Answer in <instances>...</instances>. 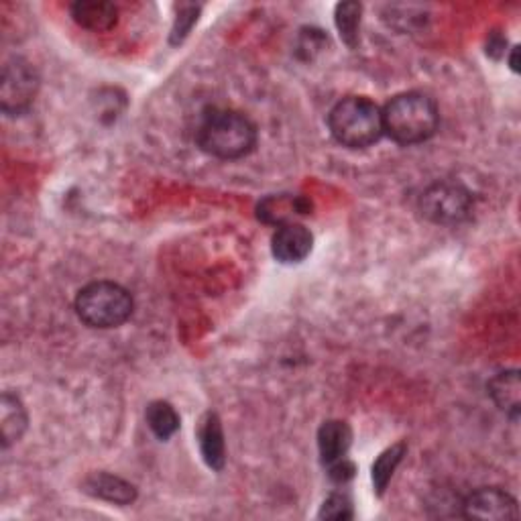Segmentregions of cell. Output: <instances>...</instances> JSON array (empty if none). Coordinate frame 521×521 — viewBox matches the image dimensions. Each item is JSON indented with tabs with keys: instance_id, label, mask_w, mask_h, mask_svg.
Segmentation results:
<instances>
[{
	"instance_id": "cell-7",
	"label": "cell",
	"mask_w": 521,
	"mask_h": 521,
	"mask_svg": "<svg viewBox=\"0 0 521 521\" xmlns=\"http://www.w3.org/2000/svg\"><path fill=\"white\" fill-rule=\"evenodd\" d=\"M462 517L467 519H483V521H509L519 517L517 501L497 489V487H483L473 491L460 505Z\"/></svg>"
},
{
	"instance_id": "cell-20",
	"label": "cell",
	"mask_w": 521,
	"mask_h": 521,
	"mask_svg": "<svg viewBox=\"0 0 521 521\" xmlns=\"http://www.w3.org/2000/svg\"><path fill=\"white\" fill-rule=\"evenodd\" d=\"M198 15H200V7H194V5H186L180 9L178 17H176V23H173V29H171V43L178 45L182 43L188 33L192 31L194 23L198 21Z\"/></svg>"
},
{
	"instance_id": "cell-8",
	"label": "cell",
	"mask_w": 521,
	"mask_h": 521,
	"mask_svg": "<svg viewBox=\"0 0 521 521\" xmlns=\"http://www.w3.org/2000/svg\"><path fill=\"white\" fill-rule=\"evenodd\" d=\"M310 214H312V202L296 194H273L263 198L257 206L259 220L277 228L285 224H294L300 218H306Z\"/></svg>"
},
{
	"instance_id": "cell-9",
	"label": "cell",
	"mask_w": 521,
	"mask_h": 521,
	"mask_svg": "<svg viewBox=\"0 0 521 521\" xmlns=\"http://www.w3.org/2000/svg\"><path fill=\"white\" fill-rule=\"evenodd\" d=\"M312 245L314 237L310 230L304 224L294 222L277 228V233L271 241V251L277 261L285 265H294L302 263L312 253Z\"/></svg>"
},
{
	"instance_id": "cell-10",
	"label": "cell",
	"mask_w": 521,
	"mask_h": 521,
	"mask_svg": "<svg viewBox=\"0 0 521 521\" xmlns=\"http://www.w3.org/2000/svg\"><path fill=\"white\" fill-rule=\"evenodd\" d=\"M353 444V430L342 420H328L318 430V452L326 467L346 458Z\"/></svg>"
},
{
	"instance_id": "cell-6",
	"label": "cell",
	"mask_w": 521,
	"mask_h": 521,
	"mask_svg": "<svg viewBox=\"0 0 521 521\" xmlns=\"http://www.w3.org/2000/svg\"><path fill=\"white\" fill-rule=\"evenodd\" d=\"M39 92V74L37 70L23 60V57H13L3 68V78H0V106L5 114L19 117L27 112L35 102Z\"/></svg>"
},
{
	"instance_id": "cell-2",
	"label": "cell",
	"mask_w": 521,
	"mask_h": 521,
	"mask_svg": "<svg viewBox=\"0 0 521 521\" xmlns=\"http://www.w3.org/2000/svg\"><path fill=\"white\" fill-rule=\"evenodd\" d=\"M198 145L218 159H241L257 145V127L243 112L210 108L204 112L196 133Z\"/></svg>"
},
{
	"instance_id": "cell-3",
	"label": "cell",
	"mask_w": 521,
	"mask_h": 521,
	"mask_svg": "<svg viewBox=\"0 0 521 521\" xmlns=\"http://www.w3.org/2000/svg\"><path fill=\"white\" fill-rule=\"evenodd\" d=\"M332 137L349 149H367L383 137L381 108L365 96L342 98L328 114Z\"/></svg>"
},
{
	"instance_id": "cell-18",
	"label": "cell",
	"mask_w": 521,
	"mask_h": 521,
	"mask_svg": "<svg viewBox=\"0 0 521 521\" xmlns=\"http://www.w3.org/2000/svg\"><path fill=\"white\" fill-rule=\"evenodd\" d=\"M361 17L363 7L359 3H340L334 11V23L340 33V39L355 49L361 39Z\"/></svg>"
},
{
	"instance_id": "cell-17",
	"label": "cell",
	"mask_w": 521,
	"mask_h": 521,
	"mask_svg": "<svg viewBox=\"0 0 521 521\" xmlns=\"http://www.w3.org/2000/svg\"><path fill=\"white\" fill-rule=\"evenodd\" d=\"M405 452H408V446H405V442H397V444L389 446L385 452H381L379 458L373 462L371 479H373V485H375V493L379 497H383V493L387 491V485L391 483L393 473L397 471Z\"/></svg>"
},
{
	"instance_id": "cell-19",
	"label": "cell",
	"mask_w": 521,
	"mask_h": 521,
	"mask_svg": "<svg viewBox=\"0 0 521 521\" xmlns=\"http://www.w3.org/2000/svg\"><path fill=\"white\" fill-rule=\"evenodd\" d=\"M320 519H353L355 517V509H353V501L342 495V493H332L324 503L322 509L318 513Z\"/></svg>"
},
{
	"instance_id": "cell-16",
	"label": "cell",
	"mask_w": 521,
	"mask_h": 521,
	"mask_svg": "<svg viewBox=\"0 0 521 521\" xmlns=\"http://www.w3.org/2000/svg\"><path fill=\"white\" fill-rule=\"evenodd\" d=\"M145 420L149 430L159 438V440H169L173 434L180 430V414L169 401H153L147 405Z\"/></svg>"
},
{
	"instance_id": "cell-11",
	"label": "cell",
	"mask_w": 521,
	"mask_h": 521,
	"mask_svg": "<svg viewBox=\"0 0 521 521\" xmlns=\"http://www.w3.org/2000/svg\"><path fill=\"white\" fill-rule=\"evenodd\" d=\"M198 444L206 465L212 471H222L226 465V442L220 418L208 412L198 428Z\"/></svg>"
},
{
	"instance_id": "cell-12",
	"label": "cell",
	"mask_w": 521,
	"mask_h": 521,
	"mask_svg": "<svg viewBox=\"0 0 521 521\" xmlns=\"http://www.w3.org/2000/svg\"><path fill=\"white\" fill-rule=\"evenodd\" d=\"M72 19L92 33H104L119 23V9L104 0H80L72 5Z\"/></svg>"
},
{
	"instance_id": "cell-13",
	"label": "cell",
	"mask_w": 521,
	"mask_h": 521,
	"mask_svg": "<svg viewBox=\"0 0 521 521\" xmlns=\"http://www.w3.org/2000/svg\"><path fill=\"white\" fill-rule=\"evenodd\" d=\"M84 491L96 499L114 503V505H131L137 499V489L121 477L108 473H94L84 481Z\"/></svg>"
},
{
	"instance_id": "cell-14",
	"label": "cell",
	"mask_w": 521,
	"mask_h": 521,
	"mask_svg": "<svg viewBox=\"0 0 521 521\" xmlns=\"http://www.w3.org/2000/svg\"><path fill=\"white\" fill-rule=\"evenodd\" d=\"M489 395L495 401L497 408L509 416L511 420H517L521 414V381L519 373L515 369L497 373L489 385Z\"/></svg>"
},
{
	"instance_id": "cell-21",
	"label": "cell",
	"mask_w": 521,
	"mask_h": 521,
	"mask_svg": "<svg viewBox=\"0 0 521 521\" xmlns=\"http://www.w3.org/2000/svg\"><path fill=\"white\" fill-rule=\"evenodd\" d=\"M330 477H332V481H336V483L351 481V479L355 477V465H353L351 460L342 458V460L334 462V465H330Z\"/></svg>"
},
{
	"instance_id": "cell-22",
	"label": "cell",
	"mask_w": 521,
	"mask_h": 521,
	"mask_svg": "<svg viewBox=\"0 0 521 521\" xmlns=\"http://www.w3.org/2000/svg\"><path fill=\"white\" fill-rule=\"evenodd\" d=\"M517 53H519V49H517V47H513V51H511V60H509V64H511V70H513V72H517V70H519V66H517Z\"/></svg>"
},
{
	"instance_id": "cell-5",
	"label": "cell",
	"mask_w": 521,
	"mask_h": 521,
	"mask_svg": "<svg viewBox=\"0 0 521 521\" xmlns=\"http://www.w3.org/2000/svg\"><path fill=\"white\" fill-rule=\"evenodd\" d=\"M473 208V194L456 182H436L420 198V212L424 218L444 226L469 220Z\"/></svg>"
},
{
	"instance_id": "cell-15",
	"label": "cell",
	"mask_w": 521,
	"mask_h": 521,
	"mask_svg": "<svg viewBox=\"0 0 521 521\" xmlns=\"http://www.w3.org/2000/svg\"><path fill=\"white\" fill-rule=\"evenodd\" d=\"M27 410L23 401L5 391L0 399V432H3V446L9 448L11 444L19 442L27 430Z\"/></svg>"
},
{
	"instance_id": "cell-4",
	"label": "cell",
	"mask_w": 521,
	"mask_h": 521,
	"mask_svg": "<svg viewBox=\"0 0 521 521\" xmlns=\"http://www.w3.org/2000/svg\"><path fill=\"white\" fill-rule=\"evenodd\" d=\"M135 310L129 289L114 281H94L80 289L76 298L78 318L98 330H110L123 326Z\"/></svg>"
},
{
	"instance_id": "cell-1",
	"label": "cell",
	"mask_w": 521,
	"mask_h": 521,
	"mask_svg": "<svg viewBox=\"0 0 521 521\" xmlns=\"http://www.w3.org/2000/svg\"><path fill=\"white\" fill-rule=\"evenodd\" d=\"M383 135L397 145H420L432 139L440 125V112L424 92H403L393 96L381 110Z\"/></svg>"
}]
</instances>
